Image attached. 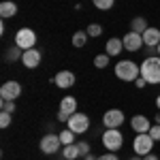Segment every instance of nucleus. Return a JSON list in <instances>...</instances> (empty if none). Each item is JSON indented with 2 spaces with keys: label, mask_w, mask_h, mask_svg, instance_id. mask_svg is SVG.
Segmentation results:
<instances>
[{
  "label": "nucleus",
  "mask_w": 160,
  "mask_h": 160,
  "mask_svg": "<svg viewBox=\"0 0 160 160\" xmlns=\"http://www.w3.org/2000/svg\"><path fill=\"white\" fill-rule=\"evenodd\" d=\"M15 45L22 47V49H32L37 45V32L32 28H19L15 32Z\"/></svg>",
  "instance_id": "5"
},
{
  "label": "nucleus",
  "mask_w": 160,
  "mask_h": 160,
  "mask_svg": "<svg viewBox=\"0 0 160 160\" xmlns=\"http://www.w3.org/2000/svg\"><path fill=\"white\" fill-rule=\"evenodd\" d=\"M158 56H160V45H158Z\"/></svg>",
  "instance_id": "39"
},
{
  "label": "nucleus",
  "mask_w": 160,
  "mask_h": 160,
  "mask_svg": "<svg viewBox=\"0 0 160 160\" xmlns=\"http://www.w3.org/2000/svg\"><path fill=\"white\" fill-rule=\"evenodd\" d=\"M130 160H143V158H141V156H137V154H135V158H130Z\"/></svg>",
  "instance_id": "37"
},
{
  "label": "nucleus",
  "mask_w": 160,
  "mask_h": 160,
  "mask_svg": "<svg viewBox=\"0 0 160 160\" xmlns=\"http://www.w3.org/2000/svg\"><path fill=\"white\" fill-rule=\"evenodd\" d=\"M96 160H120V158H118V154H115V152H107V154L98 156Z\"/></svg>",
  "instance_id": "31"
},
{
  "label": "nucleus",
  "mask_w": 160,
  "mask_h": 160,
  "mask_svg": "<svg viewBox=\"0 0 160 160\" xmlns=\"http://www.w3.org/2000/svg\"><path fill=\"white\" fill-rule=\"evenodd\" d=\"M130 128H132L135 132H149L152 122H149L148 115H132V120H130Z\"/></svg>",
  "instance_id": "13"
},
{
  "label": "nucleus",
  "mask_w": 160,
  "mask_h": 160,
  "mask_svg": "<svg viewBox=\"0 0 160 160\" xmlns=\"http://www.w3.org/2000/svg\"><path fill=\"white\" fill-rule=\"evenodd\" d=\"M122 51H124V41H122V38H115V37H113V38L107 41V45H105V53H107V56L118 58Z\"/></svg>",
  "instance_id": "14"
},
{
  "label": "nucleus",
  "mask_w": 160,
  "mask_h": 160,
  "mask_svg": "<svg viewBox=\"0 0 160 160\" xmlns=\"http://www.w3.org/2000/svg\"><path fill=\"white\" fill-rule=\"evenodd\" d=\"M66 128H71L75 135H83L88 132V128H90V115L86 113H73L71 118H68V122H66Z\"/></svg>",
  "instance_id": "7"
},
{
  "label": "nucleus",
  "mask_w": 160,
  "mask_h": 160,
  "mask_svg": "<svg viewBox=\"0 0 160 160\" xmlns=\"http://www.w3.org/2000/svg\"><path fill=\"white\" fill-rule=\"evenodd\" d=\"M135 86L139 88V90H141V88H145V86H148V81H145L143 77H139V79H137V81H135Z\"/></svg>",
  "instance_id": "33"
},
{
  "label": "nucleus",
  "mask_w": 160,
  "mask_h": 160,
  "mask_svg": "<svg viewBox=\"0 0 160 160\" xmlns=\"http://www.w3.org/2000/svg\"><path fill=\"white\" fill-rule=\"evenodd\" d=\"M86 41H88V32L86 30H77L73 34V47H77V49L86 47Z\"/></svg>",
  "instance_id": "21"
},
{
  "label": "nucleus",
  "mask_w": 160,
  "mask_h": 160,
  "mask_svg": "<svg viewBox=\"0 0 160 160\" xmlns=\"http://www.w3.org/2000/svg\"><path fill=\"white\" fill-rule=\"evenodd\" d=\"M17 15V4L13 0H4L0 4V17L2 19H9V17H15Z\"/></svg>",
  "instance_id": "16"
},
{
  "label": "nucleus",
  "mask_w": 160,
  "mask_h": 160,
  "mask_svg": "<svg viewBox=\"0 0 160 160\" xmlns=\"http://www.w3.org/2000/svg\"><path fill=\"white\" fill-rule=\"evenodd\" d=\"M113 2H115V0H92V4H94L96 9H100V11H109L111 7H113Z\"/></svg>",
  "instance_id": "25"
},
{
  "label": "nucleus",
  "mask_w": 160,
  "mask_h": 160,
  "mask_svg": "<svg viewBox=\"0 0 160 160\" xmlns=\"http://www.w3.org/2000/svg\"><path fill=\"white\" fill-rule=\"evenodd\" d=\"M68 118H71V115H68V113H62V111H58V122H68Z\"/></svg>",
  "instance_id": "32"
},
{
  "label": "nucleus",
  "mask_w": 160,
  "mask_h": 160,
  "mask_svg": "<svg viewBox=\"0 0 160 160\" xmlns=\"http://www.w3.org/2000/svg\"><path fill=\"white\" fill-rule=\"evenodd\" d=\"M86 32H88V37H94V38H96V37L102 34V26H100V24H90L86 28Z\"/></svg>",
  "instance_id": "24"
},
{
  "label": "nucleus",
  "mask_w": 160,
  "mask_h": 160,
  "mask_svg": "<svg viewBox=\"0 0 160 160\" xmlns=\"http://www.w3.org/2000/svg\"><path fill=\"white\" fill-rule=\"evenodd\" d=\"M148 28L149 26H148V22H145V17H135V19L130 22V30L137 32V34H143Z\"/></svg>",
  "instance_id": "19"
},
{
  "label": "nucleus",
  "mask_w": 160,
  "mask_h": 160,
  "mask_svg": "<svg viewBox=\"0 0 160 160\" xmlns=\"http://www.w3.org/2000/svg\"><path fill=\"white\" fill-rule=\"evenodd\" d=\"M102 145L105 149H109V152H118V149H122L124 145V135L120 132V128H107L105 132H102Z\"/></svg>",
  "instance_id": "3"
},
{
  "label": "nucleus",
  "mask_w": 160,
  "mask_h": 160,
  "mask_svg": "<svg viewBox=\"0 0 160 160\" xmlns=\"http://www.w3.org/2000/svg\"><path fill=\"white\" fill-rule=\"evenodd\" d=\"M0 107H2V111H7V113H15V100H0Z\"/></svg>",
  "instance_id": "27"
},
{
  "label": "nucleus",
  "mask_w": 160,
  "mask_h": 160,
  "mask_svg": "<svg viewBox=\"0 0 160 160\" xmlns=\"http://www.w3.org/2000/svg\"><path fill=\"white\" fill-rule=\"evenodd\" d=\"M141 77L152 86H158L160 83V56L145 58L141 62Z\"/></svg>",
  "instance_id": "2"
},
{
  "label": "nucleus",
  "mask_w": 160,
  "mask_h": 160,
  "mask_svg": "<svg viewBox=\"0 0 160 160\" xmlns=\"http://www.w3.org/2000/svg\"><path fill=\"white\" fill-rule=\"evenodd\" d=\"M79 156H81V152H79V143L64 145V149H62V158H64V160H77Z\"/></svg>",
  "instance_id": "18"
},
{
  "label": "nucleus",
  "mask_w": 160,
  "mask_h": 160,
  "mask_svg": "<svg viewBox=\"0 0 160 160\" xmlns=\"http://www.w3.org/2000/svg\"><path fill=\"white\" fill-rule=\"evenodd\" d=\"M143 160H160V156H156V154L152 152V154H148V156H143Z\"/></svg>",
  "instance_id": "34"
},
{
  "label": "nucleus",
  "mask_w": 160,
  "mask_h": 160,
  "mask_svg": "<svg viewBox=\"0 0 160 160\" xmlns=\"http://www.w3.org/2000/svg\"><path fill=\"white\" fill-rule=\"evenodd\" d=\"M156 107L160 109V94H158V98H156Z\"/></svg>",
  "instance_id": "36"
},
{
  "label": "nucleus",
  "mask_w": 160,
  "mask_h": 160,
  "mask_svg": "<svg viewBox=\"0 0 160 160\" xmlns=\"http://www.w3.org/2000/svg\"><path fill=\"white\" fill-rule=\"evenodd\" d=\"M109 60H111V56L98 53V56L94 58V66H96V68H107V66H109Z\"/></svg>",
  "instance_id": "23"
},
{
  "label": "nucleus",
  "mask_w": 160,
  "mask_h": 160,
  "mask_svg": "<svg viewBox=\"0 0 160 160\" xmlns=\"http://www.w3.org/2000/svg\"><path fill=\"white\" fill-rule=\"evenodd\" d=\"M124 122H126V118H124L122 109H109V111H105V115H102L105 128H120Z\"/></svg>",
  "instance_id": "9"
},
{
  "label": "nucleus",
  "mask_w": 160,
  "mask_h": 160,
  "mask_svg": "<svg viewBox=\"0 0 160 160\" xmlns=\"http://www.w3.org/2000/svg\"><path fill=\"white\" fill-rule=\"evenodd\" d=\"M60 148H62L60 135H53V132H47V135L41 139V143H38V149H41L45 156H53V154H58Z\"/></svg>",
  "instance_id": "6"
},
{
  "label": "nucleus",
  "mask_w": 160,
  "mask_h": 160,
  "mask_svg": "<svg viewBox=\"0 0 160 160\" xmlns=\"http://www.w3.org/2000/svg\"><path fill=\"white\" fill-rule=\"evenodd\" d=\"M143 43H145L148 47H158V45H160V30H158V28L149 26L148 30L143 32Z\"/></svg>",
  "instance_id": "15"
},
{
  "label": "nucleus",
  "mask_w": 160,
  "mask_h": 160,
  "mask_svg": "<svg viewBox=\"0 0 160 160\" xmlns=\"http://www.w3.org/2000/svg\"><path fill=\"white\" fill-rule=\"evenodd\" d=\"M22 94V83L19 81H4L0 86V100H15Z\"/></svg>",
  "instance_id": "8"
},
{
  "label": "nucleus",
  "mask_w": 160,
  "mask_h": 160,
  "mask_svg": "<svg viewBox=\"0 0 160 160\" xmlns=\"http://www.w3.org/2000/svg\"><path fill=\"white\" fill-rule=\"evenodd\" d=\"M86 160H96V156H94V154H88V156H86Z\"/></svg>",
  "instance_id": "35"
},
{
  "label": "nucleus",
  "mask_w": 160,
  "mask_h": 160,
  "mask_svg": "<svg viewBox=\"0 0 160 160\" xmlns=\"http://www.w3.org/2000/svg\"><path fill=\"white\" fill-rule=\"evenodd\" d=\"M156 124H160V115H156Z\"/></svg>",
  "instance_id": "38"
},
{
  "label": "nucleus",
  "mask_w": 160,
  "mask_h": 160,
  "mask_svg": "<svg viewBox=\"0 0 160 160\" xmlns=\"http://www.w3.org/2000/svg\"><path fill=\"white\" fill-rule=\"evenodd\" d=\"M154 139L149 137V132H137L135 141H132V149H135L137 156H148V154H152V149H154Z\"/></svg>",
  "instance_id": "4"
},
{
  "label": "nucleus",
  "mask_w": 160,
  "mask_h": 160,
  "mask_svg": "<svg viewBox=\"0 0 160 160\" xmlns=\"http://www.w3.org/2000/svg\"><path fill=\"white\" fill-rule=\"evenodd\" d=\"M79 152H81V156L86 158L88 154H90V143H88V141H79Z\"/></svg>",
  "instance_id": "30"
},
{
  "label": "nucleus",
  "mask_w": 160,
  "mask_h": 160,
  "mask_svg": "<svg viewBox=\"0 0 160 160\" xmlns=\"http://www.w3.org/2000/svg\"><path fill=\"white\" fill-rule=\"evenodd\" d=\"M122 41H124V49H126V51H132V53L145 47V43H143V34H137V32H132V30H130Z\"/></svg>",
  "instance_id": "10"
},
{
  "label": "nucleus",
  "mask_w": 160,
  "mask_h": 160,
  "mask_svg": "<svg viewBox=\"0 0 160 160\" xmlns=\"http://www.w3.org/2000/svg\"><path fill=\"white\" fill-rule=\"evenodd\" d=\"M115 77L120 81H137L141 77V64L132 60H120L115 64Z\"/></svg>",
  "instance_id": "1"
},
{
  "label": "nucleus",
  "mask_w": 160,
  "mask_h": 160,
  "mask_svg": "<svg viewBox=\"0 0 160 160\" xmlns=\"http://www.w3.org/2000/svg\"><path fill=\"white\" fill-rule=\"evenodd\" d=\"M75 132L71 130V128H64L60 132V141H62V145H71V143H75Z\"/></svg>",
  "instance_id": "22"
},
{
  "label": "nucleus",
  "mask_w": 160,
  "mask_h": 160,
  "mask_svg": "<svg viewBox=\"0 0 160 160\" xmlns=\"http://www.w3.org/2000/svg\"><path fill=\"white\" fill-rule=\"evenodd\" d=\"M13 120V113H7V111H0V128H9Z\"/></svg>",
  "instance_id": "26"
},
{
  "label": "nucleus",
  "mask_w": 160,
  "mask_h": 160,
  "mask_svg": "<svg viewBox=\"0 0 160 160\" xmlns=\"http://www.w3.org/2000/svg\"><path fill=\"white\" fill-rule=\"evenodd\" d=\"M149 137H152L154 141H160V124H152V128H149Z\"/></svg>",
  "instance_id": "28"
},
{
  "label": "nucleus",
  "mask_w": 160,
  "mask_h": 160,
  "mask_svg": "<svg viewBox=\"0 0 160 160\" xmlns=\"http://www.w3.org/2000/svg\"><path fill=\"white\" fill-rule=\"evenodd\" d=\"M22 56H24V49L22 47H17V45H11V47H7V51H4V58L7 60H22Z\"/></svg>",
  "instance_id": "20"
},
{
  "label": "nucleus",
  "mask_w": 160,
  "mask_h": 160,
  "mask_svg": "<svg viewBox=\"0 0 160 160\" xmlns=\"http://www.w3.org/2000/svg\"><path fill=\"white\" fill-rule=\"evenodd\" d=\"M41 58H43L41 51H38L37 47H32V49H26L24 51V56H22V64H24L26 68L32 71V68H37L38 64H41Z\"/></svg>",
  "instance_id": "11"
},
{
  "label": "nucleus",
  "mask_w": 160,
  "mask_h": 160,
  "mask_svg": "<svg viewBox=\"0 0 160 160\" xmlns=\"http://www.w3.org/2000/svg\"><path fill=\"white\" fill-rule=\"evenodd\" d=\"M143 53H145V58H156L158 56V47H143Z\"/></svg>",
  "instance_id": "29"
},
{
  "label": "nucleus",
  "mask_w": 160,
  "mask_h": 160,
  "mask_svg": "<svg viewBox=\"0 0 160 160\" xmlns=\"http://www.w3.org/2000/svg\"><path fill=\"white\" fill-rule=\"evenodd\" d=\"M60 111L62 113H68V115L77 113V98L75 96H64L60 100Z\"/></svg>",
  "instance_id": "17"
},
{
  "label": "nucleus",
  "mask_w": 160,
  "mask_h": 160,
  "mask_svg": "<svg viewBox=\"0 0 160 160\" xmlns=\"http://www.w3.org/2000/svg\"><path fill=\"white\" fill-rule=\"evenodd\" d=\"M51 81L58 88H62V90H68V88L75 86V73H71V71H60Z\"/></svg>",
  "instance_id": "12"
}]
</instances>
